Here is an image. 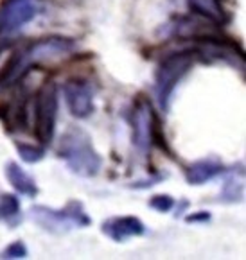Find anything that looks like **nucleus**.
<instances>
[{
	"label": "nucleus",
	"mask_w": 246,
	"mask_h": 260,
	"mask_svg": "<svg viewBox=\"0 0 246 260\" xmlns=\"http://www.w3.org/2000/svg\"><path fill=\"white\" fill-rule=\"evenodd\" d=\"M76 49V42L65 36H49L38 42L27 43L20 50L11 54L6 65L0 70V86H9L18 83L25 77V74L36 65L65 59Z\"/></svg>",
	"instance_id": "f257e3e1"
},
{
	"label": "nucleus",
	"mask_w": 246,
	"mask_h": 260,
	"mask_svg": "<svg viewBox=\"0 0 246 260\" xmlns=\"http://www.w3.org/2000/svg\"><path fill=\"white\" fill-rule=\"evenodd\" d=\"M58 156L67 161L74 174L83 178L96 176L103 165V160L90 137L79 127H72L62 135L58 144Z\"/></svg>",
	"instance_id": "f03ea898"
},
{
	"label": "nucleus",
	"mask_w": 246,
	"mask_h": 260,
	"mask_svg": "<svg viewBox=\"0 0 246 260\" xmlns=\"http://www.w3.org/2000/svg\"><path fill=\"white\" fill-rule=\"evenodd\" d=\"M103 234L108 235L115 242H124L126 239L139 237L146 234V226L140 219L133 215H124V217H113L103 222Z\"/></svg>",
	"instance_id": "9d476101"
},
{
	"label": "nucleus",
	"mask_w": 246,
	"mask_h": 260,
	"mask_svg": "<svg viewBox=\"0 0 246 260\" xmlns=\"http://www.w3.org/2000/svg\"><path fill=\"white\" fill-rule=\"evenodd\" d=\"M11 103H0V120L8 131H27L29 115H27V93H16Z\"/></svg>",
	"instance_id": "1a4fd4ad"
},
{
	"label": "nucleus",
	"mask_w": 246,
	"mask_h": 260,
	"mask_svg": "<svg viewBox=\"0 0 246 260\" xmlns=\"http://www.w3.org/2000/svg\"><path fill=\"white\" fill-rule=\"evenodd\" d=\"M67 106L76 119H86L94 111V90L85 79H69L63 86Z\"/></svg>",
	"instance_id": "6e6552de"
},
{
	"label": "nucleus",
	"mask_w": 246,
	"mask_h": 260,
	"mask_svg": "<svg viewBox=\"0 0 246 260\" xmlns=\"http://www.w3.org/2000/svg\"><path fill=\"white\" fill-rule=\"evenodd\" d=\"M208 219H210L208 212H198V215H191V217H187V221L194 222V221H208Z\"/></svg>",
	"instance_id": "a211bd4d"
},
{
	"label": "nucleus",
	"mask_w": 246,
	"mask_h": 260,
	"mask_svg": "<svg viewBox=\"0 0 246 260\" xmlns=\"http://www.w3.org/2000/svg\"><path fill=\"white\" fill-rule=\"evenodd\" d=\"M187 6L193 15H198L221 27L230 22V15L225 9L223 0H187Z\"/></svg>",
	"instance_id": "9b49d317"
},
{
	"label": "nucleus",
	"mask_w": 246,
	"mask_h": 260,
	"mask_svg": "<svg viewBox=\"0 0 246 260\" xmlns=\"http://www.w3.org/2000/svg\"><path fill=\"white\" fill-rule=\"evenodd\" d=\"M225 171L220 160H200L185 169V180L191 185H203Z\"/></svg>",
	"instance_id": "f8f14e48"
},
{
	"label": "nucleus",
	"mask_w": 246,
	"mask_h": 260,
	"mask_svg": "<svg viewBox=\"0 0 246 260\" xmlns=\"http://www.w3.org/2000/svg\"><path fill=\"white\" fill-rule=\"evenodd\" d=\"M29 217L42 226L43 230L50 232V234H63L74 228H85V226L92 224V219L88 217L85 207L81 201H69L63 208L54 210L49 207H33L29 210Z\"/></svg>",
	"instance_id": "20e7f679"
},
{
	"label": "nucleus",
	"mask_w": 246,
	"mask_h": 260,
	"mask_svg": "<svg viewBox=\"0 0 246 260\" xmlns=\"http://www.w3.org/2000/svg\"><path fill=\"white\" fill-rule=\"evenodd\" d=\"M35 113V135L42 146H47L54 138L56 119H58V84L54 81H47L42 84L36 95Z\"/></svg>",
	"instance_id": "39448f33"
},
{
	"label": "nucleus",
	"mask_w": 246,
	"mask_h": 260,
	"mask_svg": "<svg viewBox=\"0 0 246 260\" xmlns=\"http://www.w3.org/2000/svg\"><path fill=\"white\" fill-rule=\"evenodd\" d=\"M16 151H18L20 158H22L25 164H36V161L45 158V151H43L42 147L29 146V144H16Z\"/></svg>",
	"instance_id": "2eb2a0df"
},
{
	"label": "nucleus",
	"mask_w": 246,
	"mask_h": 260,
	"mask_svg": "<svg viewBox=\"0 0 246 260\" xmlns=\"http://www.w3.org/2000/svg\"><path fill=\"white\" fill-rule=\"evenodd\" d=\"M27 256V248L22 241L11 242L4 251L0 253V258H25Z\"/></svg>",
	"instance_id": "f3484780"
},
{
	"label": "nucleus",
	"mask_w": 246,
	"mask_h": 260,
	"mask_svg": "<svg viewBox=\"0 0 246 260\" xmlns=\"http://www.w3.org/2000/svg\"><path fill=\"white\" fill-rule=\"evenodd\" d=\"M40 11V0H6L0 6V36L11 35L35 20Z\"/></svg>",
	"instance_id": "0eeeda50"
},
{
	"label": "nucleus",
	"mask_w": 246,
	"mask_h": 260,
	"mask_svg": "<svg viewBox=\"0 0 246 260\" xmlns=\"http://www.w3.org/2000/svg\"><path fill=\"white\" fill-rule=\"evenodd\" d=\"M149 207L153 208V210L157 212H169L173 210L174 207V199L171 198V196H166V194H158V196H153V198L149 199Z\"/></svg>",
	"instance_id": "dca6fc26"
},
{
	"label": "nucleus",
	"mask_w": 246,
	"mask_h": 260,
	"mask_svg": "<svg viewBox=\"0 0 246 260\" xmlns=\"http://www.w3.org/2000/svg\"><path fill=\"white\" fill-rule=\"evenodd\" d=\"M0 219L9 224H15L20 219V201L13 194L0 196Z\"/></svg>",
	"instance_id": "4468645a"
},
{
	"label": "nucleus",
	"mask_w": 246,
	"mask_h": 260,
	"mask_svg": "<svg viewBox=\"0 0 246 260\" xmlns=\"http://www.w3.org/2000/svg\"><path fill=\"white\" fill-rule=\"evenodd\" d=\"M196 57V52L191 47L187 50H180V52L167 56L157 67V72H155V93H157L158 104H160L162 110H167L176 84L183 79V76L189 70L193 69Z\"/></svg>",
	"instance_id": "7ed1b4c3"
},
{
	"label": "nucleus",
	"mask_w": 246,
	"mask_h": 260,
	"mask_svg": "<svg viewBox=\"0 0 246 260\" xmlns=\"http://www.w3.org/2000/svg\"><path fill=\"white\" fill-rule=\"evenodd\" d=\"M153 104L146 95H139L131 108V126H133V146L139 153L147 154L153 146V126L157 122Z\"/></svg>",
	"instance_id": "423d86ee"
},
{
	"label": "nucleus",
	"mask_w": 246,
	"mask_h": 260,
	"mask_svg": "<svg viewBox=\"0 0 246 260\" xmlns=\"http://www.w3.org/2000/svg\"><path fill=\"white\" fill-rule=\"evenodd\" d=\"M6 178H8V181L13 185V188H15L16 192H20V194L29 196V198H35V196L38 194L36 181L33 180L18 164H15V161H9V164L6 165Z\"/></svg>",
	"instance_id": "ddd939ff"
}]
</instances>
